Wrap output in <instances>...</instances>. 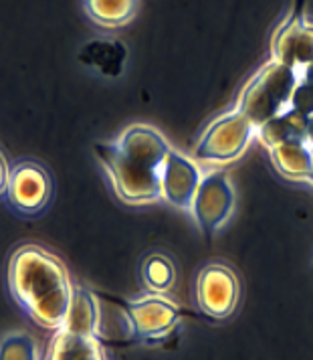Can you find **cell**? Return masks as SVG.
<instances>
[{
	"instance_id": "cell-1",
	"label": "cell",
	"mask_w": 313,
	"mask_h": 360,
	"mask_svg": "<svg viewBox=\"0 0 313 360\" xmlns=\"http://www.w3.org/2000/svg\"><path fill=\"white\" fill-rule=\"evenodd\" d=\"M172 148L148 124H132L114 142L93 146L116 195L128 205H148L158 198L166 156Z\"/></svg>"
},
{
	"instance_id": "cell-2",
	"label": "cell",
	"mask_w": 313,
	"mask_h": 360,
	"mask_svg": "<svg viewBox=\"0 0 313 360\" xmlns=\"http://www.w3.org/2000/svg\"><path fill=\"white\" fill-rule=\"evenodd\" d=\"M8 290L33 322L47 330L65 326L75 285L65 263L41 245L18 247L8 262Z\"/></svg>"
},
{
	"instance_id": "cell-3",
	"label": "cell",
	"mask_w": 313,
	"mask_h": 360,
	"mask_svg": "<svg viewBox=\"0 0 313 360\" xmlns=\"http://www.w3.org/2000/svg\"><path fill=\"white\" fill-rule=\"evenodd\" d=\"M299 82V71L273 59L245 83L234 108L247 115L255 128H261L269 120L291 108V98Z\"/></svg>"
},
{
	"instance_id": "cell-4",
	"label": "cell",
	"mask_w": 313,
	"mask_h": 360,
	"mask_svg": "<svg viewBox=\"0 0 313 360\" xmlns=\"http://www.w3.org/2000/svg\"><path fill=\"white\" fill-rule=\"evenodd\" d=\"M255 134V124L232 108L231 112L218 115L206 126L194 148V158L206 164L232 162L247 150Z\"/></svg>"
},
{
	"instance_id": "cell-5",
	"label": "cell",
	"mask_w": 313,
	"mask_h": 360,
	"mask_svg": "<svg viewBox=\"0 0 313 360\" xmlns=\"http://www.w3.org/2000/svg\"><path fill=\"white\" fill-rule=\"evenodd\" d=\"M124 318L133 340L144 344H160L168 340L178 328L182 318L180 306L166 294H144L128 300Z\"/></svg>"
},
{
	"instance_id": "cell-6",
	"label": "cell",
	"mask_w": 313,
	"mask_h": 360,
	"mask_svg": "<svg viewBox=\"0 0 313 360\" xmlns=\"http://www.w3.org/2000/svg\"><path fill=\"white\" fill-rule=\"evenodd\" d=\"M234 209V188L231 176L225 170H213L200 180L190 211L194 214L200 233L206 241H213L216 231L220 229Z\"/></svg>"
},
{
	"instance_id": "cell-7",
	"label": "cell",
	"mask_w": 313,
	"mask_h": 360,
	"mask_svg": "<svg viewBox=\"0 0 313 360\" xmlns=\"http://www.w3.org/2000/svg\"><path fill=\"white\" fill-rule=\"evenodd\" d=\"M198 310L211 320H227L241 302V281L229 265L211 263L200 269L194 283Z\"/></svg>"
},
{
	"instance_id": "cell-8",
	"label": "cell",
	"mask_w": 313,
	"mask_h": 360,
	"mask_svg": "<svg viewBox=\"0 0 313 360\" xmlns=\"http://www.w3.org/2000/svg\"><path fill=\"white\" fill-rule=\"evenodd\" d=\"M271 51L275 61L299 73L313 61V22L305 15L303 0H293V6L273 34Z\"/></svg>"
},
{
	"instance_id": "cell-9",
	"label": "cell",
	"mask_w": 313,
	"mask_h": 360,
	"mask_svg": "<svg viewBox=\"0 0 313 360\" xmlns=\"http://www.w3.org/2000/svg\"><path fill=\"white\" fill-rule=\"evenodd\" d=\"M51 195H53V182L43 164L34 160H20L15 166H11L6 197L20 213H41L49 205Z\"/></svg>"
},
{
	"instance_id": "cell-10",
	"label": "cell",
	"mask_w": 313,
	"mask_h": 360,
	"mask_svg": "<svg viewBox=\"0 0 313 360\" xmlns=\"http://www.w3.org/2000/svg\"><path fill=\"white\" fill-rule=\"evenodd\" d=\"M200 180L202 174L198 164L172 148L166 156L160 179V193L166 202L176 209H190Z\"/></svg>"
},
{
	"instance_id": "cell-11",
	"label": "cell",
	"mask_w": 313,
	"mask_h": 360,
	"mask_svg": "<svg viewBox=\"0 0 313 360\" xmlns=\"http://www.w3.org/2000/svg\"><path fill=\"white\" fill-rule=\"evenodd\" d=\"M45 360H112V356L99 336L59 328L51 338Z\"/></svg>"
},
{
	"instance_id": "cell-12",
	"label": "cell",
	"mask_w": 313,
	"mask_h": 360,
	"mask_svg": "<svg viewBox=\"0 0 313 360\" xmlns=\"http://www.w3.org/2000/svg\"><path fill=\"white\" fill-rule=\"evenodd\" d=\"M79 61L101 77H119L126 69L128 49L121 41L95 39L83 45V49L79 51Z\"/></svg>"
},
{
	"instance_id": "cell-13",
	"label": "cell",
	"mask_w": 313,
	"mask_h": 360,
	"mask_svg": "<svg viewBox=\"0 0 313 360\" xmlns=\"http://www.w3.org/2000/svg\"><path fill=\"white\" fill-rule=\"evenodd\" d=\"M271 160L285 179L309 180L313 172V150L305 140L283 142L269 148Z\"/></svg>"
},
{
	"instance_id": "cell-14",
	"label": "cell",
	"mask_w": 313,
	"mask_h": 360,
	"mask_svg": "<svg viewBox=\"0 0 313 360\" xmlns=\"http://www.w3.org/2000/svg\"><path fill=\"white\" fill-rule=\"evenodd\" d=\"M140 0H83L87 18L99 29L116 31L130 25L138 15Z\"/></svg>"
},
{
	"instance_id": "cell-15",
	"label": "cell",
	"mask_w": 313,
	"mask_h": 360,
	"mask_svg": "<svg viewBox=\"0 0 313 360\" xmlns=\"http://www.w3.org/2000/svg\"><path fill=\"white\" fill-rule=\"evenodd\" d=\"M67 330L77 332V334H89L99 336L101 332V306H99L98 295L91 290L75 288L73 304L65 320Z\"/></svg>"
},
{
	"instance_id": "cell-16",
	"label": "cell",
	"mask_w": 313,
	"mask_h": 360,
	"mask_svg": "<svg viewBox=\"0 0 313 360\" xmlns=\"http://www.w3.org/2000/svg\"><path fill=\"white\" fill-rule=\"evenodd\" d=\"M305 130H307V117L289 108L277 117L269 120L261 128H257V136L265 146L273 148L283 142L305 140Z\"/></svg>"
},
{
	"instance_id": "cell-17",
	"label": "cell",
	"mask_w": 313,
	"mask_h": 360,
	"mask_svg": "<svg viewBox=\"0 0 313 360\" xmlns=\"http://www.w3.org/2000/svg\"><path fill=\"white\" fill-rule=\"evenodd\" d=\"M142 279L152 294H168L176 281L174 263L164 255H149L142 263Z\"/></svg>"
},
{
	"instance_id": "cell-18",
	"label": "cell",
	"mask_w": 313,
	"mask_h": 360,
	"mask_svg": "<svg viewBox=\"0 0 313 360\" xmlns=\"http://www.w3.org/2000/svg\"><path fill=\"white\" fill-rule=\"evenodd\" d=\"M0 360H41V350L29 332L13 330L0 338Z\"/></svg>"
},
{
	"instance_id": "cell-19",
	"label": "cell",
	"mask_w": 313,
	"mask_h": 360,
	"mask_svg": "<svg viewBox=\"0 0 313 360\" xmlns=\"http://www.w3.org/2000/svg\"><path fill=\"white\" fill-rule=\"evenodd\" d=\"M291 108L301 115L309 117L313 114V89L307 83H297L293 98H291Z\"/></svg>"
},
{
	"instance_id": "cell-20",
	"label": "cell",
	"mask_w": 313,
	"mask_h": 360,
	"mask_svg": "<svg viewBox=\"0 0 313 360\" xmlns=\"http://www.w3.org/2000/svg\"><path fill=\"white\" fill-rule=\"evenodd\" d=\"M8 172H11V166L6 164L2 152H0V195L6 191V184H8Z\"/></svg>"
},
{
	"instance_id": "cell-21",
	"label": "cell",
	"mask_w": 313,
	"mask_h": 360,
	"mask_svg": "<svg viewBox=\"0 0 313 360\" xmlns=\"http://www.w3.org/2000/svg\"><path fill=\"white\" fill-rule=\"evenodd\" d=\"M301 82L307 83V85L313 89V61L309 63V65L305 67L303 71H301Z\"/></svg>"
},
{
	"instance_id": "cell-22",
	"label": "cell",
	"mask_w": 313,
	"mask_h": 360,
	"mask_svg": "<svg viewBox=\"0 0 313 360\" xmlns=\"http://www.w3.org/2000/svg\"><path fill=\"white\" fill-rule=\"evenodd\" d=\"M305 142L313 150V114L307 117V130H305Z\"/></svg>"
},
{
	"instance_id": "cell-23",
	"label": "cell",
	"mask_w": 313,
	"mask_h": 360,
	"mask_svg": "<svg viewBox=\"0 0 313 360\" xmlns=\"http://www.w3.org/2000/svg\"><path fill=\"white\" fill-rule=\"evenodd\" d=\"M309 180H312V182H313V172H312V179H309Z\"/></svg>"
}]
</instances>
